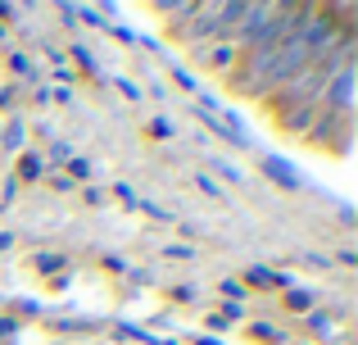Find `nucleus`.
<instances>
[{"instance_id": "f257e3e1", "label": "nucleus", "mask_w": 358, "mask_h": 345, "mask_svg": "<svg viewBox=\"0 0 358 345\" xmlns=\"http://www.w3.org/2000/svg\"><path fill=\"white\" fill-rule=\"evenodd\" d=\"M195 59H200V64H209V69H231V64L241 59V45H236V41L227 36V41L200 45V50H195Z\"/></svg>"}, {"instance_id": "f03ea898", "label": "nucleus", "mask_w": 358, "mask_h": 345, "mask_svg": "<svg viewBox=\"0 0 358 345\" xmlns=\"http://www.w3.org/2000/svg\"><path fill=\"white\" fill-rule=\"evenodd\" d=\"M36 173H41V160H36V155H27V160H23V177H36Z\"/></svg>"}]
</instances>
